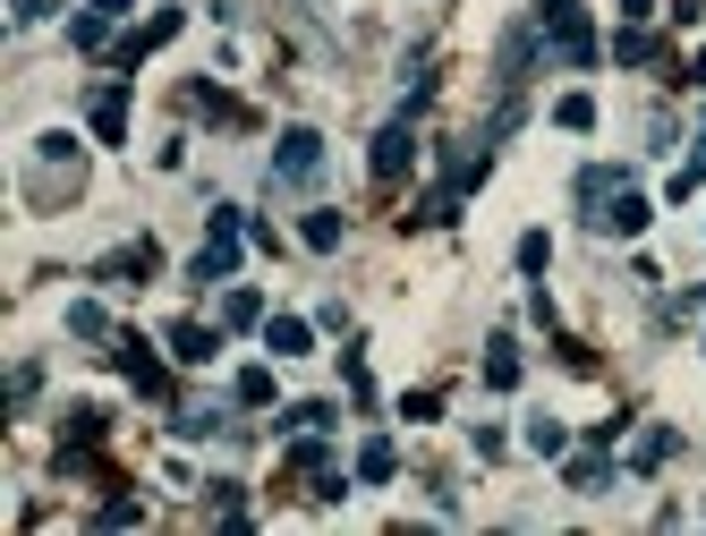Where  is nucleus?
<instances>
[{"mask_svg": "<svg viewBox=\"0 0 706 536\" xmlns=\"http://www.w3.org/2000/svg\"><path fill=\"white\" fill-rule=\"evenodd\" d=\"M578 205H587V221L596 230H613V239H639L647 230V196L630 188V171H578Z\"/></svg>", "mask_w": 706, "mask_h": 536, "instance_id": "f257e3e1", "label": "nucleus"}, {"mask_svg": "<svg viewBox=\"0 0 706 536\" xmlns=\"http://www.w3.org/2000/svg\"><path fill=\"white\" fill-rule=\"evenodd\" d=\"M307 341H316V332H307L298 316H273V324H264V349H273V358H307Z\"/></svg>", "mask_w": 706, "mask_h": 536, "instance_id": "9d476101", "label": "nucleus"}, {"mask_svg": "<svg viewBox=\"0 0 706 536\" xmlns=\"http://www.w3.org/2000/svg\"><path fill=\"white\" fill-rule=\"evenodd\" d=\"M239 230H247V214L222 205V214H213V239H205L196 264H188V282H230V264H239Z\"/></svg>", "mask_w": 706, "mask_h": 536, "instance_id": "7ed1b4c3", "label": "nucleus"}, {"mask_svg": "<svg viewBox=\"0 0 706 536\" xmlns=\"http://www.w3.org/2000/svg\"><path fill=\"white\" fill-rule=\"evenodd\" d=\"M418 162V136H409V111L400 120H384V136H375V179H400Z\"/></svg>", "mask_w": 706, "mask_h": 536, "instance_id": "423d86ee", "label": "nucleus"}, {"mask_svg": "<svg viewBox=\"0 0 706 536\" xmlns=\"http://www.w3.org/2000/svg\"><path fill=\"white\" fill-rule=\"evenodd\" d=\"M605 485H613V469L596 460V451H587V460H571V494H605Z\"/></svg>", "mask_w": 706, "mask_h": 536, "instance_id": "6ab92c4d", "label": "nucleus"}, {"mask_svg": "<svg viewBox=\"0 0 706 536\" xmlns=\"http://www.w3.org/2000/svg\"><path fill=\"white\" fill-rule=\"evenodd\" d=\"M690 86H706V52H698V61H690Z\"/></svg>", "mask_w": 706, "mask_h": 536, "instance_id": "c85d7f7f", "label": "nucleus"}, {"mask_svg": "<svg viewBox=\"0 0 706 536\" xmlns=\"http://www.w3.org/2000/svg\"><path fill=\"white\" fill-rule=\"evenodd\" d=\"M673 451H681V435H673V426H647V435H639V451H630V469H664Z\"/></svg>", "mask_w": 706, "mask_h": 536, "instance_id": "ddd939ff", "label": "nucleus"}, {"mask_svg": "<svg viewBox=\"0 0 706 536\" xmlns=\"http://www.w3.org/2000/svg\"><path fill=\"white\" fill-rule=\"evenodd\" d=\"M145 282V273H154V248H145V239H136V248H120V255H102V282Z\"/></svg>", "mask_w": 706, "mask_h": 536, "instance_id": "4468645a", "label": "nucleus"}, {"mask_svg": "<svg viewBox=\"0 0 706 536\" xmlns=\"http://www.w3.org/2000/svg\"><path fill=\"white\" fill-rule=\"evenodd\" d=\"M485 383H494V392H511V383H519V349H511V341L485 349Z\"/></svg>", "mask_w": 706, "mask_h": 536, "instance_id": "a211bd4d", "label": "nucleus"}, {"mask_svg": "<svg viewBox=\"0 0 706 536\" xmlns=\"http://www.w3.org/2000/svg\"><path fill=\"white\" fill-rule=\"evenodd\" d=\"M102 26H111V18H95V9H86V18L68 26V43H77V52H102Z\"/></svg>", "mask_w": 706, "mask_h": 536, "instance_id": "393cba45", "label": "nucleus"}, {"mask_svg": "<svg viewBox=\"0 0 706 536\" xmlns=\"http://www.w3.org/2000/svg\"><path fill=\"white\" fill-rule=\"evenodd\" d=\"M307 248H316V255L341 248V214H307Z\"/></svg>", "mask_w": 706, "mask_h": 536, "instance_id": "aec40b11", "label": "nucleus"}, {"mask_svg": "<svg viewBox=\"0 0 706 536\" xmlns=\"http://www.w3.org/2000/svg\"><path fill=\"white\" fill-rule=\"evenodd\" d=\"M95 136H102V145L129 136V86H102V95H95Z\"/></svg>", "mask_w": 706, "mask_h": 536, "instance_id": "6e6552de", "label": "nucleus"}, {"mask_svg": "<svg viewBox=\"0 0 706 536\" xmlns=\"http://www.w3.org/2000/svg\"><path fill=\"white\" fill-rule=\"evenodd\" d=\"M553 120H562V128H596V102H587V95H562V102H553Z\"/></svg>", "mask_w": 706, "mask_h": 536, "instance_id": "b1692460", "label": "nucleus"}, {"mask_svg": "<svg viewBox=\"0 0 706 536\" xmlns=\"http://www.w3.org/2000/svg\"><path fill=\"white\" fill-rule=\"evenodd\" d=\"M111 367H120V375L136 383V392H145V401H162V392H170V375H162V358L145 341H136V332H120V341H111Z\"/></svg>", "mask_w": 706, "mask_h": 536, "instance_id": "20e7f679", "label": "nucleus"}, {"mask_svg": "<svg viewBox=\"0 0 706 536\" xmlns=\"http://www.w3.org/2000/svg\"><path fill=\"white\" fill-rule=\"evenodd\" d=\"M537 26L553 34V52H562L571 68L596 61V34H587V9H578V0H545V9H537Z\"/></svg>", "mask_w": 706, "mask_h": 536, "instance_id": "f03ea898", "label": "nucleus"}, {"mask_svg": "<svg viewBox=\"0 0 706 536\" xmlns=\"http://www.w3.org/2000/svg\"><path fill=\"white\" fill-rule=\"evenodd\" d=\"M316 171H323V136H316V128H289V136H282V154H273V179L307 188Z\"/></svg>", "mask_w": 706, "mask_h": 536, "instance_id": "39448f33", "label": "nucleus"}, {"mask_svg": "<svg viewBox=\"0 0 706 536\" xmlns=\"http://www.w3.org/2000/svg\"><path fill=\"white\" fill-rule=\"evenodd\" d=\"M391 469H400V451H391L384 435H366V442H357V477H366V485H384Z\"/></svg>", "mask_w": 706, "mask_h": 536, "instance_id": "f8f14e48", "label": "nucleus"}, {"mask_svg": "<svg viewBox=\"0 0 706 536\" xmlns=\"http://www.w3.org/2000/svg\"><path fill=\"white\" fill-rule=\"evenodd\" d=\"M213 349H222V332H213V324H170V358H179V367H205Z\"/></svg>", "mask_w": 706, "mask_h": 536, "instance_id": "0eeeda50", "label": "nucleus"}, {"mask_svg": "<svg viewBox=\"0 0 706 536\" xmlns=\"http://www.w3.org/2000/svg\"><path fill=\"white\" fill-rule=\"evenodd\" d=\"M52 9H60V0H9V18H18V26H43Z\"/></svg>", "mask_w": 706, "mask_h": 536, "instance_id": "bb28decb", "label": "nucleus"}, {"mask_svg": "<svg viewBox=\"0 0 706 536\" xmlns=\"http://www.w3.org/2000/svg\"><path fill=\"white\" fill-rule=\"evenodd\" d=\"M102 435V409L95 401H77V409H68V442H95Z\"/></svg>", "mask_w": 706, "mask_h": 536, "instance_id": "5701e85b", "label": "nucleus"}, {"mask_svg": "<svg viewBox=\"0 0 706 536\" xmlns=\"http://www.w3.org/2000/svg\"><path fill=\"white\" fill-rule=\"evenodd\" d=\"M170 34H179V9H154V26H145V34H129V43H120V68H136V61H145V52H162Z\"/></svg>", "mask_w": 706, "mask_h": 536, "instance_id": "1a4fd4ad", "label": "nucleus"}, {"mask_svg": "<svg viewBox=\"0 0 706 536\" xmlns=\"http://www.w3.org/2000/svg\"><path fill=\"white\" fill-rule=\"evenodd\" d=\"M613 61H621V68L655 61V34H647V26H621V34H613Z\"/></svg>", "mask_w": 706, "mask_h": 536, "instance_id": "dca6fc26", "label": "nucleus"}, {"mask_svg": "<svg viewBox=\"0 0 706 536\" xmlns=\"http://www.w3.org/2000/svg\"><path fill=\"white\" fill-rule=\"evenodd\" d=\"M222 324H264V298H256V289H230V298H222Z\"/></svg>", "mask_w": 706, "mask_h": 536, "instance_id": "412c9836", "label": "nucleus"}, {"mask_svg": "<svg viewBox=\"0 0 706 536\" xmlns=\"http://www.w3.org/2000/svg\"><path fill=\"white\" fill-rule=\"evenodd\" d=\"M698 188H706V136L690 145V154H681V171H673V205H681V196H698Z\"/></svg>", "mask_w": 706, "mask_h": 536, "instance_id": "2eb2a0df", "label": "nucleus"}, {"mask_svg": "<svg viewBox=\"0 0 706 536\" xmlns=\"http://www.w3.org/2000/svg\"><path fill=\"white\" fill-rule=\"evenodd\" d=\"M95 18H129V0H95Z\"/></svg>", "mask_w": 706, "mask_h": 536, "instance_id": "cd10ccee", "label": "nucleus"}, {"mask_svg": "<svg viewBox=\"0 0 706 536\" xmlns=\"http://www.w3.org/2000/svg\"><path fill=\"white\" fill-rule=\"evenodd\" d=\"M239 401H247V409H264V401H273V375H264V367H247V375H239Z\"/></svg>", "mask_w": 706, "mask_h": 536, "instance_id": "a878e982", "label": "nucleus"}, {"mask_svg": "<svg viewBox=\"0 0 706 536\" xmlns=\"http://www.w3.org/2000/svg\"><path fill=\"white\" fill-rule=\"evenodd\" d=\"M477 179H485V145H460V154L443 162V188H451V196H468Z\"/></svg>", "mask_w": 706, "mask_h": 536, "instance_id": "9b49d317", "label": "nucleus"}, {"mask_svg": "<svg viewBox=\"0 0 706 536\" xmlns=\"http://www.w3.org/2000/svg\"><path fill=\"white\" fill-rule=\"evenodd\" d=\"M68 332H77V341H111V316H102L95 298H77V307H68Z\"/></svg>", "mask_w": 706, "mask_h": 536, "instance_id": "f3484780", "label": "nucleus"}, {"mask_svg": "<svg viewBox=\"0 0 706 536\" xmlns=\"http://www.w3.org/2000/svg\"><path fill=\"white\" fill-rule=\"evenodd\" d=\"M545 264H553V239H545V230H528V239H519V273H545Z\"/></svg>", "mask_w": 706, "mask_h": 536, "instance_id": "4be33fe9", "label": "nucleus"}]
</instances>
